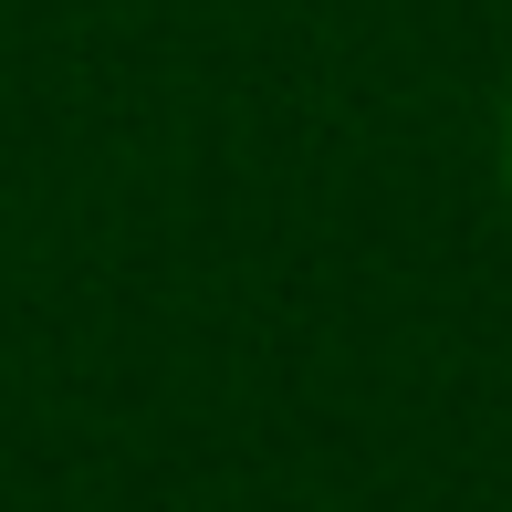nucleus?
<instances>
[{
	"instance_id": "nucleus-1",
	"label": "nucleus",
	"mask_w": 512,
	"mask_h": 512,
	"mask_svg": "<svg viewBox=\"0 0 512 512\" xmlns=\"http://www.w3.org/2000/svg\"><path fill=\"white\" fill-rule=\"evenodd\" d=\"M502 189H512V105H502Z\"/></svg>"
}]
</instances>
